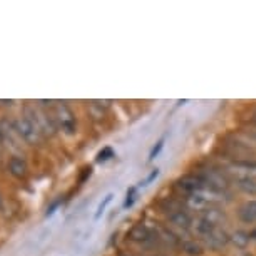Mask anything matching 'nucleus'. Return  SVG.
Listing matches in <instances>:
<instances>
[{"label":"nucleus","instance_id":"f257e3e1","mask_svg":"<svg viewBox=\"0 0 256 256\" xmlns=\"http://www.w3.org/2000/svg\"><path fill=\"white\" fill-rule=\"evenodd\" d=\"M201 178L202 182L206 184V188L216 191V192H223V194H230V188L231 181L228 178V172L218 168H202L196 172Z\"/></svg>","mask_w":256,"mask_h":256},{"label":"nucleus","instance_id":"f03ea898","mask_svg":"<svg viewBox=\"0 0 256 256\" xmlns=\"http://www.w3.org/2000/svg\"><path fill=\"white\" fill-rule=\"evenodd\" d=\"M54 118L57 122V129H60L67 136H74L77 132V118H76L74 110L66 102H56Z\"/></svg>","mask_w":256,"mask_h":256},{"label":"nucleus","instance_id":"7ed1b4c3","mask_svg":"<svg viewBox=\"0 0 256 256\" xmlns=\"http://www.w3.org/2000/svg\"><path fill=\"white\" fill-rule=\"evenodd\" d=\"M192 218H194V216H191L190 212H188V210H184V208H181V210H178L174 212H171L169 216H166L168 226L174 231V233L180 236L182 241H184V238H182V233L191 234Z\"/></svg>","mask_w":256,"mask_h":256},{"label":"nucleus","instance_id":"20e7f679","mask_svg":"<svg viewBox=\"0 0 256 256\" xmlns=\"http://www.w3.org/2000/svg\"><path fill=\"white\" fill-rule=\"evenodd\" d=\"M174 188L181 194V198H188V196H194L198 192H201L202 190H206V184L194 172V174H186L180 178V180L176 181Z\"/></svg>","mask_w":256,"mask_h":256},{"label":"nucleus","instance_id":"39448f33","mask_svg":"<svg viewBox=\"0 0 256 256\" xmlns=\"http://www.w3.org/2000/svg\"><path fill=\"white\" fill-rule=\"evenodd\" d=\"M16 132L20 136L24 141L30 146H36V144L40 142V136L42 132L38 131V128L34 122H30L27 118H20L16 120Z\"/></svg>","mask_w":256,"mask_h":256},{"label":"nucleus","instance_id":"423d86ee","mask_svg":"<svg viewBox=\"0 0 256 256\" xmlns=\"http://www.w3.org/2000/svg\"><path fill=\"white\" fill-rule=\"evenodd\" d=\"M202 246L208 251H223L226 246H230V233L223 228H216L211 234H208L204 240H201Z\"/></svg>","mask_w":256,"mask_h":256},{"label":"nucleus","instance_id":"0eeeda50","mask_svg":"<svg viewBox=\"0 0 256 256\" xmlns=\"http://www.w3.org/2000/svg\"><path fill=\"white\" fill-rule=\"evenodd\" d=\"M236 216L244 224H256V200L241 202L236 210Z\"/></svg>","mask_w":256,"mask_h":256},{"label":"nucleus","instance_id":"6e6552de","mask_svg":"<svg viewBox=\"0 0 256 256\" xmlns=\"http://www.w3.org/2000/svg\"><path fill=\"white\" fill-rule=\"evenodd\" d=\"M218 226H214L212 223H210L206 218H202V216H194L192 218V226H191V234H194L196 238H200L201 240H204L208 234H211L212 231H214Z\"/></svg>","mask_w":256,"mask_h":256},{"label":"nucleus","instance_id":"1a4fd4ad","mask_svg":"<svg viewBox=\"0 0 256 256\" xmlns=\"http://www.w3.org/2000/svg\"><path fill=\"white\" fill-rule=\"evenodd\" d=\"M200 216L206 218L208 221H210V223H212L214 226H218V228H221V226L226 223V220H228V216H226V211L221 206H218V204L206 208L204 211L200 212Z\"/></svg>","mask_w":256,"mask_h":256},{"label":"nucleus","instance_id":"9d476101","mask_svg":"<svg viewBox=\"0 0 256 256\" xmlns=\"http://www.w3.org/2000/svg\"><path fill=\"white\" fill-rule=\"evenodd\" d=\"M234 188L246 196H256V176H241L233 180Z\"/></svg>","mask_w":256,"mask_h":256},{"label":"nucleus","instance_id":"9b49d317","mask_svg":"<svg viewBox=\"0 0 256 256\" xmlns=\"http://www.w3.org/2000/svg\"><path fill=\"white\" fill-rule=\"evenodd\" d=\"M8 172H10L14 178H17V180H24V178L28 174L27 161L20 156L10 158V161H8Z\"/></svg>","mask_w":256,"mask_h":256},{"label":"nucleus","instance_id":"f8f14e48","mask_svg":"<svg viewBox=\"0 0 256 256\" xmlns=\"http://www.w3.org/2000/svg\"><path fill=\"white\" fill-rule=\"evenodd\" d=\"M251 243V238H250V231H244V230H236L233 233H230V244L233 246L234 250H246Z\"/></svg>","mask_w":256,"mask_h":256},{"label":"nucleus","instance_id":"ddd939ff","mask_svg":"<svg viewBox=\"0 0 256 256\" xmlns=\"http://www.w3.org/2000/svg\"><path fill=\"white\" fill-rule=\"evenodd\" d=\"M180 250L184 253L186 256H202L206 253L204 246H202V243L200 240H192V238H188L184 241H181V246Z\"/></svg>","mask_w":256,"mask_h":256},{"label":"nucleus","instance_id":"4468645a","mask_svg":"<svg viewBox=\"0 0 256 256\" xmlns=\"http://www.w3.org/2000/svg\"><path fill=\"white\" fill-rule=\"evenodd\" d=\"M110 158H114V151L110 148H106V149H102V151L99 152L98 162H106V161H109Z\"/></svg>","mask_w":256,"mask_h":256},{"label":"nucleus","instance_id":"2eb2a0df","mask_svg":"<svg viewBox=\"0 0 256 256\" xmlns=\"http://www.w3.org/2000/svg\"><path fill=\"white\" fill-rule=\"evenodd\" d=\"M162 148H164V139H161V141H159L156 146L152 148V151H151V154H149V161H154V159H156L159 154H161V151H162Z\"/></svg>","mask_w":256,"mask_h":256},{"label":"nucleus","instance_id":"dca6fc26","mask_svg":"<svg viewBox=\"0 0 256 256\" xmlns=\"http://www.w3.org/2000/svg\"><path fill=\"white\" fill-rule=\"evenodd\" d=\"M112 198H114L112 194H108V196H106L104 202H100V206H99V210H98V214H96V220H99V218H100V214H102V212H104V210H106V208H108L109 202L112 201Z\"/></svg>","mask_w":256,"mask_h":256},{"label":"nucleus","instance_id":"f3484780","mask_svg":"<svg viewBox=\"0 0 256 256\" xmlns=\"http://www.w3.org/2000/svg\"><path fill=\"white\" fill-rule=\"evenodd\" d=\"M134 192H136V190H131V192H128V201H126V208H129V206H132V202H134V200H136V198H134Z\"/></svg>","mask_w":256,"mask_h":256},{"label":"nucleus","instance_id":"a211bd4d","mask_svg":"<svg viewBox=\"0 0 256 256\" xmlns=\"http://www.w3.org/2000/svg\"><path fill=\"white\" fill-rule=\"evenodd\" d=\"M16 104V100H12V99H2L0 100V108H12V106Z\"/></svg>","mask_w":256,"mask_h":256},{"label":"nucleus","instance_id":"6ab92c4d","mask_svg":"<svg viewBox=\"0 0 256 256\" xmlns=\"http://www.w3.org/2000/svg\"><path fill=\"white\" fill-rule=\"evenodd\" d=\"M250 238H251V241H256V228L250 230Z\"/></svg>","mask_w":256,"mask_h":256},{"label":"nucleus","instance_id":"aec40b11","mask_svg":"<svg viewBox=\"0 0 256 256\" xmlns=\"http://www.w3.org/2000/svg\"><path fill=\"white\" fill-rule=\"evenodd\" d=\"M4 210V200H2V196H0V211Z\"/></svg>","mask_w":256,"mask_h":256},{"label":"nucleus","instance_id":"412c9836","mask_svg":"<svg viewBox=\"0 0 256 256\" xmlns=\"http://www.w3.org/2000/svg\"><path fill=\"white\" fill-rule=\"evenodd\" d=\"M120 256H134V254H128V253H122V254H120Z\"/></svg>","mask_w":256,"mask_h":256},{"label":"nucleus","instance_id":"4be33fe9","mask_svg":"<svg viewBox=\"0 0 256 256\" xmlns=\"http://www.w3.org/2000/svg\"><path fill=\"white\" fill-rule=\"evenodd\" d=\"M254 138H256V131H254Z\"/></svg>","mask_w":256,"mask_h":256}]
</instances>
